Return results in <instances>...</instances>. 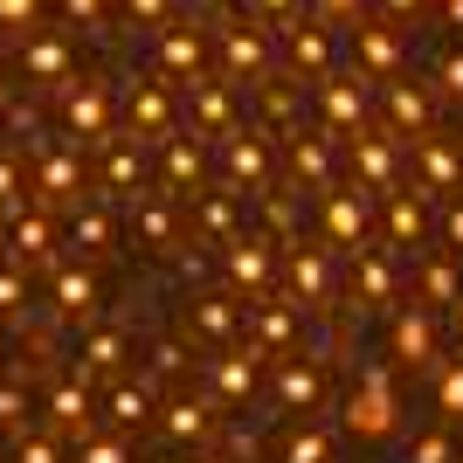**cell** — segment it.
Instances as JSON below:
<instances>
[{
  "label": "cell",
  "instance_id": "ffe728a7",
  "mask_svg": "<svg viewBox=\"0 0 463 463\" xmlns=\"http://www.w3.org/2000/svg\"><path fill=\"white\" fill-rule=\"evenodd\" d=\"M290 284H298V298L318 311V305L332 298V270H326V256L305 250V242H290Z\"/></svg>",
  "mask_w": 463,
  "mask_h": 463
},
{
  "label": "cell",
  "instance_id": "4dcf8cb0",
  "mask_svg": "<svg viewBox=\"0 0 463 463\" xmlns=\"http://www.w3.org/2000/svg\"><path fill=\"white\" fill-rule=\"evenodd\" d=\"M201 222H208V235L235 242V222H242V201H235L229 187H222V194H208V201H201Z\"/></svg>",
  "mask_w": 463,
  "mask_h": 463
},
{
  "label": "cell",
  "instance_id": "681fc988",
  "mask_svg": "<svg viewBox=\"0 0 463 463\" xmlns=\"http://www.w3.org/2000/svg\"><path fill=\"white\" fill-rule=\"evenodd\" d=\"M263 118H277V125H284V118H290V90H284V83H263Z\"/></svg>",
  "mask_w": 463,
  "mask_h": 463
},
{
  "label": "cell",
  "instance_id": "7c38bea8",
  "mask_svg": "<svg viewBox=\"0 0 463 463\" xmlns=\"http://www.w3.org/2000/svg\"><path fill=\"white\" fill-rule=\"evenodd\" d=\"M62 125L104 146V138H111V97L97 90V83H83V90H62Z\"/></svg>",
  "mask_w": 463,
  "mask_h": 463
},
{
  "label": "cell",
  "instance_id": "bcb514c9",
  "mask_svg": "<svg viewBox=\"0 0 463 463\" xmlns=\"http://www.w3.org/2000/svg\"><path fill=\"white\" fill-rule=\"evenodd\" d=\"M42 14V0H0V28H28Z\"/></svg>",
  "mask_w": 463,
  "mask_h": 463
},
{
  "label": "cell",
  "instance_id": "1f68e13d",
  "mask_svg": "<svg viewBox=\"0 0 463 463\" xmlns=\"http://www.w3.org/2000/svg\"><path fill=\"white\" fill-rule=\"evenodd\" d=\"M104 180H111L118 194H132V187H138V153H132V146L104 138Z\"/></svg>",
  "mask_w": 463,
  "mask_h": 463
},
{
  "label": "cell",
  "instance_id": "cb8c5ba5",
  "mask_svg": "<svg viewBox=\"0 0 463 463\" xmlns=\"http://www.w3.org/2000/svg\"><path fill=\"white\" fill-rule=\"evenodd\" d=\"M318 104H326V125H332V132H360V111H367V90H353V83L346 77H339V83H326V97H318Z\"/></svg>",
  "mask_w": 463,
  "mask_h": 463
},
{
  "label": "cell",
  "instance_id": "6f0895ef",
  "mask_svg": "<svg viewBox=\"0 0 463 463\" xmlns=\"http://www.w3.org/2000/svg\"><path fill=\"white\" fill-rule=\"evenodd\" d=\"M387 7H394V14H408V7H422V0H387Z\"/></svg>",
  "mask_w": 463,
  "mask_h": 463
},
{
  "label": "cell",
  "instance_id": "5b68a950",
  "mask_svg": "<svg viewBox=\"0 0 463 463\" xmlns=\"http://www.w3.org/2000/svg\"><path fill=\"white\" fill-rule=\"evenodd\" d=\"M256 373H263V346H222L214 353V367H208V394L214 402H242V394H250L256 387Z\"/></svg>",
  "mask_w": 463,
  "mask_h": 463
},
{
  "label": "cell",
  "instance_id": "60d3db41",
  "mask_svg": "<svg viewBox=\"0 0 463 463\" xmlns=\"http://www.w3.org/2000/svg\"><path fill=\"white\" fill-rule=\"evenodd\" d=\"M166 70L194 77V70H201V35H166Z\"/></svg>",
  "mask_w": 463,
  "mask_h": 463
},
{
  "label": "cell",
  "instance_id": "8d00e7d4",
  "mask_svg": "<svg viewBox=\"0 0 463 463\" xmlns=\"http://www.w3.org/2000/svg\"><path fill=\"white\" fill-rule=\"evenodd\" d=\"M77 463H132V443H125V436H83Z\"/></svg>",
  "mask_w": 463,
  "mask_h": 463
},
{
  "label": "cell",
  "instance_id": "2e32d148",
  "mask_svg": "<svg viewBox=\"0 0 463 463\" xmlns=\"http://www.w3.org/2000/svg\"><path fill=\"white\" fill-rule=\"evenodd\" d=\"M457 263H463L457 250H443V256H429V263H422V277H415V284H422V305H429V311L463 305V277H457Z\"/></svg>",
  "mask_w": 463,
  "mask_h": 463
},
{
  "label": "cell",
  "instance_id": "6da1fadb",
  "mask_svg": "<svg viewBox=\"0 0 463 463\" xmlns=\"http://www.w3.org/2000/svg\"><path fill=\"white\" fill-rule=\"evenodd\" d=\"M346 429H353V436H367V443H381V436L402 429V402H394V381H387L381 360L360 367V387H353V402H346Z\"/></svg>",
  "mask_w": 463,
  "mask_h": 463
},
{
  "label": "cell",
  "instance_id": "ab89813d",
  "mask_svg": "<svg viewBox=\"0 0 463 463\" xmlns=\"http://www.w3.org/2000/svg\"><path fill=\"white\" fill-rule=\"evenodd\" d=\"M132 125L138 132H166V90H132Z\"/></svg>",
  "mask_w": 463,
  "mask_h": 463
},
{
  "label": "cell",
  "instance_id": "484cf974",
  "mask_svg": "<svg viewBox=\"0 0 463 463\" xmlns=\"http://www.w3.org/2000/svg\"><path fill=\"white\" fill-rule=\"evenodd\" d=\"M290 62H298L305 77H326V62H332V42L318 35V21H298V28H290Z\"/></svg>",
  "mask_w": 463,
  "mask_h": 463
},
{
  "label": "cell",
  "instance_id": "f35d334b",
  "mask_svg": "<svg viewBox=\"0 0 463 463\" xmlns=\"http://www.w3.org/2000/svg\"><path fill=\"white\" fill-rule=\"evenodd\" d=\"M28 311V270L21 263H0V318Z\"/></svg>",
  "mask_w": 463,
  "mask_h": 463
},
{
  "label": "cell",
  "instance_id": "83f0119b",
  "mask_svg": "<svg viewBox=\"0 0 463 463\" xmlns=\"http://www.w3.org/2000/svg\"><path fill=\"white\" fill-rule=\"evenodd\" d=\"M387 118L402 125V132H429V90H408V83H387Z\"/></svg>",
  "mask_w": 463,
  "mask_h": 463
},
{
  "label": "cell",
  "instance_id": "277c9868",
  "mask_svg": "<svg viewBox=\"0 0 463 463\" xmlns=\"http://www.w3.org/2000/svg\"><path fill=\"white\" fill-rule=\"evenodd\" d=\"M277 402L318 415V408H326V360H311V353H284V367H277Z\"/></svg>",
  "mask_w": 463,
  "mask_h": 463
},
{
  "label": "cell",
  "instance_id": "ee69618b",
  "mask_svg": "<svg viewBox=\"0 0 463 463\" xmlns=\"http://www.w3.org/2000/svg\"><path fill=\"white\" fill-rule=\"evenodd\" d=\"M14 463H62V449H56V436H21Z\"/></svg>",
  "mask_w": 463,
  "mask_h": 463
},
{
  "label": "cell",
  "instance_id": "836d02e7",
  "mask_svg": "<svg viewBox=\"0 0 463 463\" xmlns=\"http://www.w3.org/2000/svg\"><path fill=\"white\" fill-rule=\"evenodd\" d=\"M77 250L83 256H104V250H111V214H104V208H83L77 214Z\"/></svg>",
  "mask_w": 463,
  "mask_h": 463
},
{
  "label": "cell",
  "instance_id": "603a6c76",
  "mask_svg": "<svg viewBox=\"0 0 463 463\" xmlns=\"http://www.w3.org/2000/svg\"><path fill=\"white\" fill-rule=\"evenodd\" d=\"M56 311H62V318H77V326L97 318V277L90 270H62L56 277Z\"/></svg>",
  "mask_w": 463,
  "mask_h": 463
},
{
  "label": "cell",
  "instance_id": "7bdbcfd3",
  "mask_svg": "<svg viewBox=\"0 0 463 463\" xmlns=\"http://www.w3.org/2000/svg\"><path fill=\"white\" fill-rule=\"evenodd\" d=\"M21 422H28V387L0 381V429H21Z\"/></svg>",
  "mask_w": 463,
  "mask_h": 463
},
{
  "label": "cell",
  "instance_id": "d6986e66",
  "mask_svg": "<svg viewBox=\"0 0 463 463\" xmlns=\"http://www.w3.org/2000/svg\"><path fill=\"white\" fill-rule=\"evenodd\" d=\"M353 166H360V180L381 194H394V146H387L381 132H353Z\"/></svg>",
  "mask_w": 463,
  "mask_h": 463
},
{
  "label": "cell",
  "instance_id": "f546056e",
  "mask_svg": "<svg viewBox=\"0 0 463 463\" xmlns=\"http://www.w3.org/2000/svg\"><path fill=\"white\" fill-rule=\"evenodd\" d=\"M56 250V229L49 214H14V263H35V256Z\"/></svg>",
  "mask_w": 463,
  "mask_h": 463
},
{
  "label": "cell",
  "instance_id": "9c48e42d",
  "mask_svg": "<svg viewBox=\"0 0 463 463\" xmlns=\"http://www.w3.org/2000/svg\"><path fill=\"white\" fill-rule=\"evenodd\" d=\"M125 353H132V339H125V326H90L77 339V353H70V360H77V381H97V373H111L118 360H125Z\"/></svg>",
  "mask_w": 463,
  "mask_h": 463
},
{
  "label": "cell",
  "instance_id": "816d5d0a",
  "mask_svg": "<svg viewBox=\"0 0 463 463\" xmlns=\"http://www.w3.org/2000/svg\"><path fill=\"white\" fill-rule=\"evenodd\" d=\"M443 90L463 97V56H443Z\"/></svg>",
  "mask_w": 463,
  "mask_h": 463
},
{
  "label": "cell",
  "instance_id": "c3c4849f",
  "mask_svg": "<svg viewBox=\"0 0 463 463\" xmlns=\"http://www.w3.org/2000/svg\"><path fill=\"white\" fill-rule=\"evenodd\" d=\"M443 250H457V256H463V194L443 208Z\"/></svg>",
  "mask_w": 463,
  "mask_h": 463
},
{
  "label": "cell",
  "instance_id": "3957f363",
  "mask_svg": "<svg viewBox=\"0 0 463 463\" xmlns=\"http://www.w3.org/2000/svg\"><path fill=\"white\" fill-rule=\"evenodd\" d=\"M250 326V305L242 298H229V290H208V298H194L187 305V332H201V339H214V346H235V332Z\"/></svg>",
  "mask_w": 463,
  "mask_h": 463
},
{
  "label": "cell",
  "instance_id": "f907efd6",
  "mask_svg": "<svg viewBox=\"0 0 463 463\" xmlns=\"http://www.w3.org/2000/svg\"><path fill=\"white\" fill-rule=\"evenodd\" d=\"M138 229L153 235V242H174V214H166V208H146V214H138Z\"/></svg>",
  "mask_w": 463,
  "mask_h": 463
},
{
  "label": "cell",
  "instance_id": "f5cc1de1",
  "mask_svg": "<svg viewBox=\"0 0 463 463\" xmlns=\"http://www.w3.org/2000/svg\"><path fill=\"white\" fill-rule=\"evenodd\" d=\"M125 7H132V21H159L166 14V0H125Z\"/></svg>",
  "mask_w": 463,
  "mask_h": 463
},
{
  "label": "cell",
  "instance_id": "ba28073f",
  "mask_svg": "<svg viewBox=\"0 0 463 463\" xmlns=\"http://www.w3.org/2000/svg\"><path fill=\"white\" fill-rule=\"evenodd\" d=\"M35 194L42 201H77L83 194V159L70 146H42L35 153Z\"/></svg>",
  "mask_w": 463,
  "mask_h": 463
},
{
  "label": "cell",
  "instance_id": "e0dca14e",
  "mask_svg": "<svg viewBox=\"0 0 463 463\" xmlns=\"http://www.w3.org/2000/svg\"><path fill=\"white\" fill-rule=\"evenodd\" d=\"M277 463H339V436L326 422H298L277 449Z\"/></svg>",
  "mask_w": 463,
  "mask_h": 463
},
{
  "label": "cell",
  "instance_id": "52a82bcc",
  "mask_svg": "<svg viewBox=\"0 0 463 463\" xmlns=\"http://www.w3.org/2000/svg\"><path fill=\"white\" fill-rule=\"evenodd\" d=\"M159 429H166L174 443L214 436V394H166V402H159Z\"/></svg>",
  "mask_w": 463,
  "mask_h": 463
},
{
  "label": "cell",
  "instance_id": "9f6ffc18",
  "mask_svg": "<svg viewBox=\"0 0 463 463\" xmlns=\"http://www.w3.org/2000/svg\"><path fill=\"white\" fill-rule=\"evenodd\" d=\"M318 7H326L332 21H339V14H353V0H318Z\"/></svg>",
  "mask_w": 463,
  "mask_h": 463
},
{
  "label": "cell",
  "instance_id": "9a60e30c",
  "mask_svg": "<svg viewBox=\"0 0 463 463\" xmlns=\"http://www.w3.org/2000/svg\"><path fill=\"white\" fill-rule=\"evenodd\" d=\"M104 415H111L118 429L153 422V415H159V387H153V381H118L111 394H104Z\"/></svg>",
  "mask_w": 463,
  "mask_h": 463
},
{
  "label": "cell",
  "instance_id": "94428289",
  "mask_svg": "<svg viewBox=\"0 0 463 463\" xmlns=\"http://www.w3.org/2000/svg\"><path fill=\"white\" fill-rule=\"evenodd\" d=\"M457 318H463V311H457Z\"/></svg>",
  "mask_w": 463,
  "mask_h": 463
},
{
  "label": "cell",
  "instance_id": "f1b7e54d",
  "mask_svg": "<svg viewBox=\"0 0 463 463\" xmlns=\"http://www.w3.org/2000/svg\"><path fill=\"white\" fill-rule=\"evenodd\" d=\"M360 56H367L373 77H394L402 70V35L394 28H360Z\"/></svg>",
  "mask_w": 463,
  "mask_h": 463
},
{
  "label": "cell",
  "instance_id": "5bb4252c",
  "mask_svg": "<svg viewBox=\"0 0 463 463\" xmlns=\"http://www.w3.org/2000/svg\"><path fill=\"white\" fill-rule=\"evenodd\" d=\"M49 422L62 429V436H90V381H77V373H70V381H56L49 387Z\"/></svg>",
  "mask_w": 463,
  "mask_h": 463
},
{
  "label": "cell",
  "instance_id": "4316f807",
  "mask_svg": "<svg viewBox=\"0 0 463 463\" xmlns=\"http://www.w3.org/2000/svg\"><path fill=\"white\" fill-rule=\"evenodd\" d=\"M290 174H298V180H311V187L326 194V180H332L326 138H305V132H290Z\"/></svg>",
  "mask_w": 463,
  "mask_h": 463
},
{
  "label": "cell",
  "instance_id": "74e56055",
  "mask_svg": "<svg viewBox=\"0 0 463 463\" xmlns=\"http://www.w3.org/2000/svg\"><path fill=\"white\" fill-rule=\"evenodd\" d=\"M194 97H201V125H208V132H222V125L235 118V104H229L222 83H194Z\"/></svg>",
  "mask_w": 463,
  "mask_h": 463
},
{
  "label": "cell",
  "instance_id": "d590c367",
  "mask_svg": "<svg viewBox=\"0 0 463 463\" xmlns=\"http://www.w3.org/2000/svg\"><path fill=\"white\" fill-rule=\"evenodd\" d=\"M408 463H457V436H443V429H422V436L408 443Z\"/></svg>",
  "mask_w": 463,
  "mask_h": 463
},
{
  "label": "cell",
  "instance_id": "30bf717a",
  "mask_svg": "<svg viewBox=\"0 0 463 463\" xmlns=\"http://www.w3.org/2000/svg\"><path fill=\"white\" fill-rule=\"evenodd\" d=\"M222 270H229L235 290H263L277 270V256H270V235H235L229 256H222Z\"/></svg>",
  "mask_w": 463,
  "mask_h": 463
},
{
  "label": "cell",
  "instance_id": "f6af8a7d",
  "mask_svg": "<svg viewBox=\"0 0 463 463\" xmlns=\"http://www.w3.org/2000/svg\"><path fill=\"white\" fill-rule=\"evenodd\" d=\"M443 415H449V422H463V360H457V367H443Z\"/></svg>",
  "mask_w": 463,
  "mask_h": 463
},
{
  "label": "cell",
  "instance_id": "4fadbf2b",
  "mask_svg": "<svg viewBox=\"0 0 463 463\" xmlns=\"http://www.w3.org/2000/svg\"><path fill=\"white\" fill-rule=\"evenodd\" d=\"M387 242L394 250H415V242H429V201H422V187L415 194H387Z\"/></svg>",
  "mask_w": 463,
  "mask_h": 463
},
{
  "label": "cell",
  "instance_id": "11a10c76",
  "mask_svg": "<svg viewBox=\"0 0 463 463\" xmlns=\"http://www.w3.org/2000/svg\"><path fill=\"white\" fill-rule=\"evenodd\" d=\"M443 21H449V28H463V0H443Z\"/></svg>",
  "mask_w": 463,
  "mask_h": 463
},
{
  "label": "cell",
  "instance_id": "8992f818",
  "mask_svg": "<svg viewBox=\"0 0 463 463\" xmlns=\"http://www.w3.org/2000/svg\"><path fill=\"white\" fill-rule=\"evenodd\" d=\"M415 166H422V194H457L463 187V153L449 146L443 132L415 138Z\"/></svg>",
  "mask_w": 463,
  "mask_h": 463
},
{
  "label": "cell",
  "instance_id": "91938a15",
  "mask_svg": "<svg viewBox=\"0 0 463 463\" xmlns=\"http://www.w3.org/2000/svg\"><path fill=\"white\" fill-rule=\"evenodd\" d=\"M187 463H201V457H187Z\"/></svg>",
  "mask_w": 463,
  "mask_h": 463
},
{
  "label": "cell",
  "instance_id": "ac0fdd59",
  "mask_svg": "<svg viewBox=\"0 0 463 463\" xmlns=\"http://www.w3.org/2000/svg\"><path fill=\"white\" fill-rule=\"evenodd\" d=\"M326 235L339 242V250H360V235H367V201L326 187Z\"/></svg>",
  "mask_w": 463,
  "mask_h": 463
},
{
  "label": "cell",
  "instance_id": "7a4b0ae2",
  "mask_svg": "<svg viewBox=\"0 0 463 463\" xmlns=\"http://www.w3.org/2000/svg\"><path fill=\"white\" fill-rule=\"evenodd\" d=\"M387 346H394V360H408V367H429V360H436V311H429L422 298H415V305H394Z\"/></svg>",
  "mask_w": 463,
  "mask_h": 463
},
{
  "label": "cell",
  "instance_id": "e575fe53",
  "mask_svg": "<svg viewBox=\"0 0 463 463\" xmlns=\"http://www.w3.org/2000/svg\"><path fill=\"white\" fill-rule=\"evenodd\" d=\"M166 174H174V187H201V146L174 138V146H166Z\"/></svg>",
  "mask_w": 463,
  "mask_h": 463
},
{
  "label": "cell",
  "instance_id": "8fae6325",
  "mask_svg": "<svg viewBox=\"0 0 463 463\" xmlns=\"http://www.w3.org/2000/svg\"><path fill=\"white\" fill-rule=\"evenodd\" d=\"M250 332L263 353H290L298 346V305L284 298H250Z\"/></svg>",
  "mask_w": 463,
  "mask_h": 463
},
{
  "label": "cell",
  "instance_id": "7dc6e473",
  "mask_svg": "<svg viewBox=\"0 0 463 463\" xmlns=\"http://www.w3.org/2000/svg\"><path fill=\"white\" fill-rule=\"evenodd\" d=\"M21 187H28V180H21V166H14L7 153H0V208H14V201H21Z\"/></svg>",
  "mask_w": 463,
  "mask_h": 463
},
{
  "label": "cell",
  "instance_id": "7402d4cb",
  "mask_svg": "<svg viewBox=\"0 0 463 463\" xmlns=\"http://www.w3.org/2000/svg\"><path fill=\"white\" fill-rule=\"evenodd\" d=\"M353 256H360V290H367V305H373V311H394V290H402L394 263H387V256H373V250H353Z\"/></svg>",
  "mask_w": 463,
  "mask_h": 463
},
{
  "label": "cell",
  "instance_id": "680465c9",
  "mask_svg": "<svg viewBox=\"0 0 463 463\" xmlns=\"http://www.w3.org/2000/svg\"><path fill=\"white\" fill-rule=\"evenodd\" d=\"M263 7H290V0H263Z\"/></svg>",
  "mask_w": 463,
  "mask_h": 463
},
{
  "label": "cell",
  "instance_id": "d4e9b609",
  "mask_svg": "<svg viewBox=\"0 0 463 463\" xmlns=\"http://www.w3.org/2000/svg\"><path fill=\"white\" fill-rule=\"evenodd\" d=\"M28 77H35V83H70V42H62V35L28 42Z\"/></svg>",
  "mask_w": 463,
  "mask_h": 463
},
{
  "label": "cell",
  "instance_id": "db71d44e",
  "mask_svg": "<svg viewBox=\"0 0 463 463\" xmlns=\"http://www.w3.org/2000/svg\"><path fill=\"white\" fill-rule=\"evenodd\" d=\"M62 14L70 21H97V0H62Z\"/></svg>",
  "mask_w": 463,
  "mask_h": 463
},
{
  "label": "cell",
  "instance_id": "d6a6232c",
  "mask_svg": "<svg viewBox=\"0 0 463 463\" xmlns=\"http://www.w3.org/2000/svg\"><path fill=\"white\" fill-rule=\"evenodd\" d=\"M222 49H229V70L235 77H242V70H263V35H242V28H229V35H222Z\"/></svg>",
  "mask_w": 463,
  "mask_h": 463
},
{
  "label": "cell",
  "instance_id": "44dd1931",
  "mask_svg": "<svg viewBox=\"0 0 463 463\" xmlns=\"http://www.w3.org/2000/svg\"><path fill=\"white\" fill-rule=\"evenodd\" d=\"M222 159H229L235 180H250V194L263 187V174H270V153H263V138H256V132H229V153H222Z\"/></svg>",
  "mask_w": 463,
  "mask_h": 463
},
{
  "label": "cell",
  "instance_id": "b9f144b4",
  "mask_svg": "<svg viewBox=\"0 0 463 463\" xmlns=\"http://www.w3.org/2000/svg\"><path fill=\"white\" fill-rule=\"evenodd\" d=\"M180 367H187V346L159 339V346H153V387H159V381H180Z\"/></svg>",
  "mask_w": 463,
  "mask_h": 463
}]
</instances>
